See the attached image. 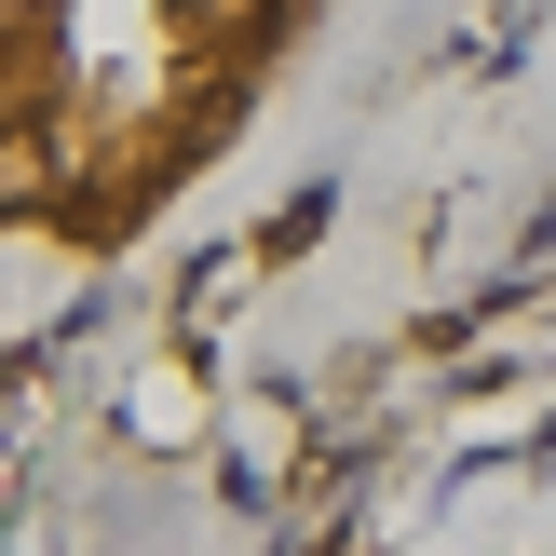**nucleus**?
<instances>
[{
  "label": "nucleus",
  "instance_id": "obj_1",
  "mask_svg": "<svg viewBox=\"0 0 556 556\" xmlns=\"http://www.w3.org/2000/svg\"><path fill=\"white\" fill-rule=\"evenodd\" d=\"M313 0H0V231L109 258L271 109Z\"/></svg>",
  "mask_w": 556,
  "mask_h": 556
}]
</instances>
